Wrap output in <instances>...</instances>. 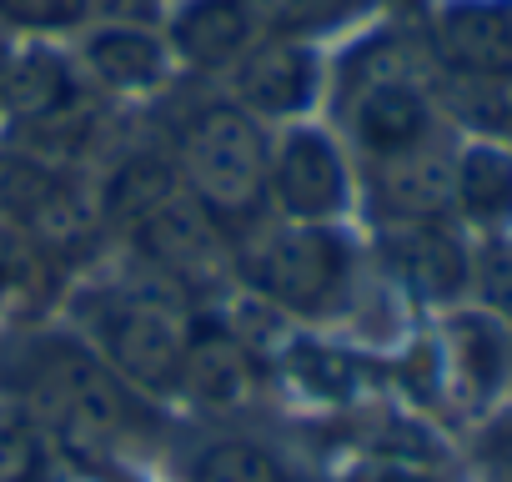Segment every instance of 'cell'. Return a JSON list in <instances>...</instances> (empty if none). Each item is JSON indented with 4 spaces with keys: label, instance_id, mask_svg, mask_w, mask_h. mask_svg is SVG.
Wrapping results in <instances>:
<instances>
[{
    "label": "cell",
    "instance_id": "obj_1",
    "mask_svg": "<svg viewBox=\"0 0 512 482\" xmlns=\"http://www.w3.org/2000/svg\"><path fill=\"white\" fill-rule=\"evenodd\" d=\"M11 402H21L51 442L81 452H121L146 432V397H136L81 332H36L16 352Z\"/></svg>",
    "mask_w": 512,
    "mask_h": 482
},
{
    "label": "cell",
    "instance_id": "obj_2",
    "mask_svg": "<svg viewBox=\"0 0 512 482\" xmlns=\"http://www.w3.org/2000/svg\"><path fill=\"white\" fill-rule=\"evenodd\" d=\"M231 277L277 317L337 322L357 307L362 252L342 226H297L267 216L231 247Z\"/></svg>",
    "mask_w": 512,
    "mask_h": 482
},
{
    "label": "cell",
    "instance_id": "obj_3",
    "mask_svg": "<svg viewBox=\"0 0 512 482\" xmlns=\"http://www.w3.org/2000/svg\"><path fill=\"white\" fill-rule=\"evenodd\" d=\"M176 176L186 196L211 216V226L231 241L267 221V161H272V126L246 116L226 91L196 101L171 146Z\"/></svg>",
    "mask_w": 512,
    "mask_h": 482
},
{
    "label": "cell",
    "instance_id": "obj_4",
    "mask_svg": "<svg viewBox=\"0 0 512 482\" xmlns=\"http://www.w3.org/2000/svg\"><path fill=\"white\" fill-rule=\"evenodd\" d=\"M81 337L91 352L146 402H166L181 387V362L191 342V317L176 297V287L156 282L151 272L141 282H111L76 302Z\"/></svg>",
    "mask_w": 512,
    "mask_h": 482
},
{
    "label": "cell",
    "instance_id": "obj_5",
    "mask_svg": "<svg viewBox=\"0 0 512 482\" xmlns=\"http://www.w3.org/2000/svg\"><path fill=\"white\" fill-rule=\"evenodd\" d=\"M422 46L442 111L502 131L512 116V0H442Z\"/></svg>",
    "mask_w": 512,
    "mask_h": 482
},
{
    "label": "cell",
    "instance_id": "obj_6",
    "mask_svg": "<svg viewBox=\"0 0 512 482\" xmlns=\"http://www.w3.org/2000/svg\"><path fill=\"white\" fill-rule=\"evenodd\" d=\"M101 101L91 81L81 76L66 41H21L11 76L0 86V116L11 121L16 146L51 156V161H81L101 131Z\"/></svg>",
    "mask_w": 512,
    "mask_h": 482
},
{
    "label": "cell",
    "instance_id": "obj_7",
    "mask_svg": "<svg viewBox=\"0 0 512 482\" xmlns=\"http://www.w3.org/2000/svg\"><path fill=\"white\" fill-rule=\"evenodd\" d=\"M0 226L16 231L31 252H76L101 231L96 181H86L81 166L26 146L0 151Z\"/></svg>",
    "mask_w": 512,
    "mask_h": 482
},
{
    "label": "cell",
    "instance_id": "obj_8",
    "mask_svg": "<svg viewBox=\"0 0 512 482\" xmlns=\"http://www.w3.org/2000/svg\"><path fill=\"white\" fill-rule=\"evenodd\" d=\"M357 201V166L332 126L292 121L272 131L267 161V216L297 226H342Z\"/></svg>",
    "mask_w": 512,
    "mask_h": 482
},
{
    "label": "cell",
    "instance_id": "obj_9",
    "mask_svg": "<svg viewBox=\"0 0 512 482\" xmlns=\"http://www.w3.org/2000/svg\"><path fill=\"white\" fill-rule=\"evenodd\" d=\"M327 71L332 61L322 56V46L312 36H292V31H267L221 81V91L262 126H292V121H312L317 106L327 101Z\"/></svg>",
    "mask_w": 512,
    "mask_h": 482
},
{
    "label": "cell",
    "instance_id": "obj_10",
    "mask_svg": "<svg viewBox=\"0 0 512 482\" xmlns=\"http://www.w3.org/2000/svg\"><path fill=\"white\" fill-rule=\"evenodd\" d=\"M66 46L101 101H151L176 81V61L161 36V21L146 16L91 21Z\"/></svg>",
    "mask_w": 512,
    "mask_h": 482
},
{
    "label": "cell",
    "instance_id": "obj_11",
    "mask_svg": "<svg viewBox=\"0 0 512 482\" xmlns=\"http://www.w3.org/2000/svg\"><path fill=\"white\" fill-rule=\"evenodd\" d=\"M272 31V0H176L161 21L176 71L226 81L231 66Z\"/></svg>",
    "mask_w": 512,
    "mask_h": 482
},
{
    "label": "cell",
    "instance_id": "obj_12",
    "mask_svg": "<svg viewBox=\"0 0 512 482\" xmlns=\"http://www.w3.org/2000/svg\"><path fill=\"white\" fill-rule=\"evenodd\" d=\"M382 262L397 287H407L422 302H457L472 287V252L457 231V221H402L382 226Z\"/></svg>",
    "mask_w": 512,
    "mask_h": 482
},
{
    "label": "cell",
    "instance_id": "obj_13",
    "mask_svg": "<svg viewBox=\"0 0 512 482\" xmlns=\"http://www.w3.org/2000/svg\"><path fill=\"white\" fill-rule=\"evenodd\" d=\"M256 387H262V367H256V352L246 347V337L226 327L221 317H191L176 397L206 412H236L256 402Z\"/></svg>",
    "mask_w": 512,
    "mask_h": 482
},
{
    "label": "cell",
    "instance_id": "obj_14",
    "mask_svg": "<svg viewBox=\"0 0 512 482\" xmlns=\"http://www.w3.org/2000/svg\"><path fill=\"white\" fill-rule=\"evenodd\" d=\"M452 221L502 236L512 226V146L507 141H467L452 156Z\"/></svg>",
    "mask_w": 512,
    "mask_h": 482
},
{
    "label": "cell",
    "instance_id": "obj_15",
    "mask_svg": "<svg viewBox=\"0 0 512 482\" xmlns=\"http://www.w3.org/2000/svg\"><path fill=\"white\" fill-rule=\"evenodd\" d=\"M447 357L452 377L472 402H487L507 382V332L492 312H462L447 327Z\"/></svg>",
    "mask_w": 512,
    "mask_h": 482
},
{
    "label": "cell",
    "instance_id": "obj_16",
    "mask_svg": "<svg viewBox=\"0 0 512 482\" xmlns=\"http://www.w3.org/2000/svg\"><path fill=\"white\" fill-rule=\"evenodd\" d=\"M111 16H146L141 0H0V26L16 31L21 41H71L91 21Z\"/></svg>",
    "mask_w": 512,
    "mask_h": 482
},
{
    "label": "cell",
    "instance_id": "obj_17",
    "mask_svg": "<svg viewBox=\"0 0 512 482\" xmlns=\"http://www.w3.org/2000/svg\"><path fill=\"white\" fill-rule=\"evenodd\" d=\"M56 472V442L51 432L21 407L0 402V482H51Z\"/></svg>",
    "mask_w": 512,
    "mask_h": 482
},
{
    "label": "cell",
    "instance_id": "obj_18",
    "mask_svg": "<svg viewBox=\"0 0 512 482\" xmlns=\"http://www.w3.org/2000/svg\"><path fill=\"white\" fill-rule=\"evenodd\" d=\"M186 482H287V467L256 437H216L191 457Z\"/></svg>",
    "mask_w": 512,
    "mask_h": 482
},
{
    "label": "cell",
    "instance_id": "obj_19",
    "mask_svg": "<svg viewBox=\"0 0 512 482\" xmlns=\"http://www.w3.org/2000/svg\"><path fill=\"white\" fill-rule=\"evenodd\" d=\"M382 6H387V0H272V26L292 31V36L322 41L332 31H347V26L367 21Z\"/></svg>",
    "mask_w": 512,
    "mask_h": 482
},
{
    "label": "cell",
    "instance_id": "obj_20",
    "mask_svg": "<svg viewBox=\"0 0 512 482\" xmlns=\"http://www.w3.org/2000/svg\"><path fill=\"white\" fill-rule=\"evenodd\" d=\"M472 287L482 292L487 312L512 327V241L507 236H487L472 252Z\"/></svg>",
    "mask_w": 512,
    "mask_h": 482
},
{
    "label": "cell",
    "instance_id": "obj_21",
    "mask_svg": "<svg viewBox=\"0 0 512 482\" xmlns=\"http://www.w3.org/2000/svg\"><path fill=\"white\" fill-rule=\"evenodd\" d=\"M482 477L487 482H512V432L507 437H492V447L482 457Z\"/></svg>",
    "mask_w": 512,
    "mask_h": 482
},
{
    "label": "cell",
    "instance_id": "obj_22",
    "mask_svg": "<svg viewBox=\"0 0 512 482\" xmlns=\"http://www.w3.org/2000/svg\"><path fill=\"white\" fill-rule=\"evenodd\" d=\"M16 46H21V36H16V31H6V26H0V86H6V76H11Z\"/></svg>",
    "mask_w": 512,
    "mask_h": 482
},
{
    "label": "cell",
    "instance_id": "obj_23",
    "mask_svg": "<svg viewBox=\"0 0 512 482\" xmlns=\"http://www.w3.org/2000/svg\"><path fill=\"white\" fill-rule=\"evenodd\" d=\"M502 136H507V146H512V116H507V126H502Z\"/></svg>",
    "mask_w": 512,
    "mask_h": 482
}]
</instances>
